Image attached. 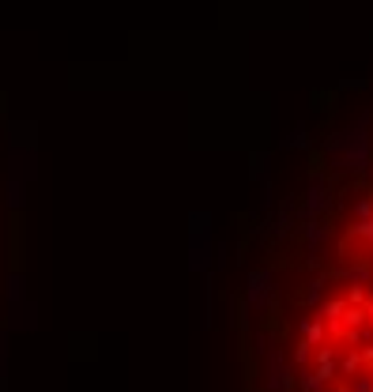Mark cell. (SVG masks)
<instances>
[{
	"mask_svg": "<svg viewBox=\"0 0 373 392\" xmlns=\"http://www.w3.org/2000/svg\"><path fill=\"white\" fill-rule=\"evenodd\" d=\"M272 272H252L249 276V291H245V302L252 306V309H264L272 302Z\"/></svg>",
	"mask_w": 373,
	"mask_h": 392,
	"instance_id": "cell-1",
	"label": "cell"
},
{
	"mask_svg": "<svg viewBox=\"0 0 373 392\" xmlns=\"http://www.w3.org/2000/svg\"><path fill=\"white\" fill-rule=\"evenodd\" d=\"M268 388L272 392H290L295 388V373H290V366L283 362V355H272V362H268Z\"/></svg>",
	"mask_w": 373,
	"mask_h": 392,
	"instance_id": "cell-2",
	"label": "cell"
},
{
	"mask_svg": "<svg viewBox=\"0 0 373 392\" xmlns=\"http://www.w3.org/2000/svg\"><path fill=\"white\" fill-rule=\"evenodd\" d=\"M302 339H305V344H313V347H321L325 344V321L321 317L302 321Z\"/></svg>",
	"mask_w": 373,
	"mask_h": 392,
	"instance_id": "cell-3",
	"label": "cell"
},
{
	"mask_svg": "<svg viewBox=\"0 0 373 392\" xmlns=\"http://www.w3.org/2000/svg\"><path fill=\"white\" fill-rule=\"evenodd\" d=\"M366 321H369L366 306H347V309H343V317H339V324H343V329H362Z\"/></svg>",
	"mask_w": 373,
	"mask_h": 392,
	"instance_id": "cell-4",
	"label": "cell"
},
{
	"mask_svg": "<svg viewBox=\"0 0 373 392\" xmlns=\"http://www.w3.org/2000/svg\"><path fill=\"white\" fill-rule=\"evenodd\" d=\"M343 309H347V298H332V302H321V313H317V317H321L325 324H332V321L343 317Z\"/></svg>",
	"mask_w": 373,
	"mask_h": 392,
	"instance_id": "cell-5",
	"label": "cell"
},
{
	"mask_svg": "<svg viewBox=\"0 0 373 392\" xmlns=\"http://www.w3.org/2000/svg\"><path fill=\"white\" fill-rule=\"evenodd\" d=\"M193 268H208V238H204V230H196V242H193Z\"/></svg>",
	"mask_w": 373,
	"mask_h": 392,
	"instance_id": "cell-6",
	"label": "cell"
},
{
	"mask_svg": "<svg viewBox=\"0 0 373 392\" xmlns=\"http://www.w3.org/2000/svg\"><path fill=\"white\" fill-rule=\"evenodd\" d=\"M358 370H362V355H358V351H351L343 362H336V373L339 377H358Z\"/></svg>",
	"mask_w": 373,
	"mask_h": 392,
	"instance_id": "cell-7",
	"label": "cell"
},
{
	"mask_svg": "<svg viewBox=\"0 0 373 392\" xmlns=\"http://www.w3.org/2000/svg\"><path fill=\"white\" fill-rule=\"evenodd\" d=\"M343 276H347L351 283H358V287H369V283H373V268H369V264H354V268L343 272Z\"/></svg>",
	"mask_w": 373,
	"mask_h": 392,
	"instance_id": "cell-8",
	"label": "cell"
},
{
	"mask_svg": "<svg viewBox=\"0 0 373 392\" xmlns=\"http://www.w3.org/2000/svg\"><path fill=\"white\" fill-rule=\"evenodd\" d=\"M325 388H328V381L317 370H305L302 373V392H325Z\"/></svg>",
	"mask_w": 373,
	"mask_h": 392,
	"instance_id": "cell-9",
	"label": "cell"
},
{
	"mask_svg": "<svg viewBox=\"0 0 373 392\" xmlns=\"http://www.w3.org/2000/svg\"><path fill=\"white\" fill-rule=\"evenodd\" d=\"M321 294H325V279H313L310 291H305V302H310V306H321Z\"/></svg>",
	"mask_w": 373,
	"mask_h": 392,
	"instance_id": "cell-10",
	"label": "cell"
},
{
	"mask_svg": "<svg viewBox=\"0 0 373 392\" xmlns=\"http://www.w3.org/2000/svg\"><path fill=\"white\" fill-rule=\"evenodd\" d=\"M8 302H11V306H23V279H19V276L8 283Z\"/></svg>",
	"mask_w": 373,
	"mask_h": 392,
	"instance_id": "cell-11",
	"label": "cell"
},
{
	"mask_svg": "<svg viewBox=\"0 0 373 392\" xmlns=\"http://www.w3.org/2000/svg\"><path fill=\"white\" fill-rule=\"evenodd\" d=\"M369 298H366V291L358 283H351V291H347V306H366Z\"/></svg>",
	"mask_w": 373,
	"mask_h": 392,
	"instance_id": "cell-12",
	"label": "cell"
},
{
	"mask_svg": "<svg viewBox=\"0 0 373 392\" xmlns=\"http://www.w3.org/2000/svg\"><path fill=\"white\" fill-rule=\"evenodd\" d=\"M310 359H313V344H305V339H302V344H298V351H295V362H298V366H305Z\"/></svg>",
	"mask_w": 373,
	"mask_h": 392,
	"instance_id": "cell-13",
	"label": "cell"
},
{
	"mask_svg": "<svg viewBox=\"0 0 373 392\" xmlns=\"http://www.w3.org/2000/svg\"><path fill=\"white\" fill-rule=\"evenodd\" d=\"M325 204H328V200H325V192H321V189H313V192H310V212H321Z\"/></svg>",
	"mask_w": 373,
	"mask_h": 392,
	"instance_id": "cell-14",
	"label": "cell"
},
{
	"mask_svg": "<svg viewBox=\"0 0 373 392\" xmlns=\"http://www.w3.org/2000/svg\"><path fill=\"white\" fill-rule=\"evenodd\" d=\"M321 242H325V227H321V223H313V227H310V245L317 249Z\"/></svg>",
	"mask_w": 373,
	"mask_h": 392,
	"instance_id": "cell-15",
	"label": "cell"
},
{
	"mask_svg": "<svg viewBox=\"0 0 373 392\" xmlns=\"http://www.w3.org/2000/svg\"><path fill=\"white\" fill-rule=\"evenodd\" d=\"M354 392H373V377H358V381H354Z\"/></svg>",
	"mask_w": 373,
	"mask_h": 392,
	"instance_id": "cell-16",
	"label": "cell"
},
{
	"mask_svg": "<svg viewBox=\"0 0 373 392\" xmlns=\"http://www.w3.org/2000/svg\"><path fill=\"white\" fill-rule=\"evenodd\" d=\"M362 362H373V347H366V351H362Z\"/></svg>",
	"mask_w": 373,
	"mask_h": 392,
	"instance_id": "cell-17",
	"label": "cell"
},
{
	"mask_svg": "<svg viewBox=\"0 0 373 392\" xmlns=\"http://www.w3.org/2000/svg\"><path fill=\"white\" fill-rule=\"evenodd\" d=\"M0 366H4V339H0Z\"/></svg>",
	"mask_w": 373,
	"mask_h": 392,
	"instance_id": "cell-18",
	"label": "cell"
},
{
	"mask_svg": "<svg viewBox=\"0 0 373 392\" xmlns=\"http://www.w3.org/2000/svg\"><path fill=\"white\" fill-rule=\"evenodd\" d=\"M369 377H373V373H369Z\"/></svg>",
	"mask_w": 373,
	"mask_h": 392,
	"instance_id": "cell-19",
	"label": "cell"
}]
</instances>
